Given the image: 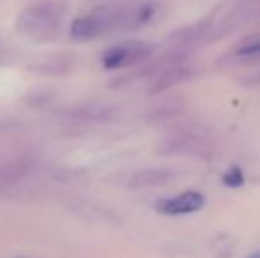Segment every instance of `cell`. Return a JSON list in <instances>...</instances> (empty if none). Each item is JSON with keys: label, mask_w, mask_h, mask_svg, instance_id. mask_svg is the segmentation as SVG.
<instances>
[{"label": "cell", "mask_w": 260, "mask_h": 258, "mask_svg": "<svg viewBox=\"0 0 260 258\" xmlns=\"http://www.w3.org/2000/svg\"><path fill=\"white\" fill-rule=\"evenodd\" d=\"M64 16V6L60 2H39L21 11L18 28L25 35L34 39H48L57 32Z\"/></svg>", "instance_id": "6da1fadb"}, {"label": "cell", "mask_w": 260, "mask_h": 258, "mask_svg": "<svg viewBox=\"0 0 260 258\" xmlns=\"http://www.w3.org/2000/svg\"><path fill=\"white\" fill-rule=\"evenodd\" d=\"M152 52V46L145 43H126L110 48L103 55V65L106 69H120L147 57Z\"/></svg>", "instance_id": "3957f363"}, {"label": "cell", "mask_w": 260, "mask_h": 258, "mask_svg": "<svg viewBox=\"0 0 260 258\" xmlns=\"http://www.w3.org/2000/svg\"><path fill=\"white\" fill-rule=\"evenodd\" d=\"M189 75H191V69L186 67V65H172V67H168L163 75L157 76V80L154 82V87L151 89V94L165 92V90L170 89V87L188 80Z\"/></svg>", "instance_id": "277c9868"}, {"label": "cell", "mask_w": 260, "mask_h": 258, "mask_svg": "<svg viewBox=\"0 0 260 258\" xmlns=\"http://www.w3.org/2000/svg\"><path fill=\"white\" fill-rule=\"evenodd\" d=\"M244 173L239 166H230L223 175V184L229 188H241L244 184Z\"/></svg>", "instance_id": "8992f818"}, {"label": "cell", "mask_w": 260, "mask_h": 258, "mask_svg": "<svg viewBox=\"0 0 260 258\" xmlns=\"http://www.w3.org/2000/svg\"><path fill=\"white\" fill-rule=\"evenodd\" d=\"M206 205V196L199 191H184L170 198H165L157 202V212L165 216H184V214L199 212Z\"/></svg>", "instance_id": "7a4b0ae2"}, {"label": "cell", "mask_w": 260, "mask_h": 258, "mask_svg": "<svg viewBox=\"0 0 260 258\" xmlns=\"http://www.w3.org/2000/svg\"><path fill=\"white\" fill-rule=\"evenodd\" d=\"M236 55L239 57H258L260 55V38L246 41L237 48Z\"/></svg>", "instance_id": "52a82bcc"}, {"label": "cell", "mask_w": 260, "mask_h": 258, "mask_svg": "<svg viewBox=\"0 0 260 258\" xmlns=\"http://www.w3.org/2000/svg\"><path fill=\"white\" fill-rule=\"evenodd\" d=\"M250 258H260V253H255V255H251Z\"/></svg>", "instance_id": "ba28073f"}, {"label": "cell", "mask_w": 260, "mask_h": 258, "mask_svg": "<svg viewBox=\"0 0 260 258\" xmlns=\"http://www.w3.org/2000/svg\"><path fill=\"white\" fill-rule=\"evenodd\" d=\"M172 172L168 170H145L140 172L138 175H135L133 186L138 188H151V186H161V184H167L172 179Z\"/></svg>", "instance_id": "5b68a950"}]
</instances>
